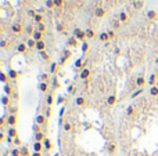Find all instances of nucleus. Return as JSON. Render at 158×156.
I'll list each match as a JSON object with an SVG mask.
<instances>
[{"label":"nucleus","instance_id":"nucleus-1","mask_svg":"<svg viewBox=\"0 0 158 156\" xmlns=\"http://www.w3.org/2000/svg\"><path fill=\"white\" fill-rule=\"evenodd\" d=\"M74 36L76 37L78 40H83L85 42V39H86V31H82V29H79V28H75L74 29Z\"/></svg>","mask_w":158,"mask_h":156},{"label":"nucleus","instance_id":"nucleus-2","mask_svg":"<svg viewBox=\"0 0 158 156\" xmlns=\"http://www.w3.org/2000/svg\"><path fill=\"white\" fill-rule=\"evenodd\" d=\"M11 32H13V33H21L22 25L21 23H13V25H11Z\"/></svg>","mask_w":158,"mask_h":156},{"label":"nucleus","instance_id":"nucleus-3","mask_svg":"<svg viewBox=\"0 0 158 156\" xmlns=\"http://www.w3.org/2000/svg\"><path fill=\"white\" fill-rule=\"evenodd\" d=\"M89 76H90V70L87 69V68H83L81 75H79V77H81L82 80H86V79H89Z\"/></svg>","mask_w":158,"mask_h":156},{"label":"nucleus","instance_id":"nucleus-4","mask_svg":"<svg viewBox=\"0 0 158 156\" xmlns=\"http://www.w3.org/2000/svg\"><path fill=\"white\" fill-rule=\"evenodd\" d=\"M17 51L21 53V54H25V53L28 51V46H26V43H19V44L17 46Z\"/></svg>","mask_w":158,"mask_h":156},{"label":"nucleus","instance_id":"nucleus-5","mask_svg":"<svg viewBox=\"0 0 158 156\" xmlns=\"http://www.w3.org/2000/svg\"><path fill=\"white\" fill-rule=\"evenodd\" d=\"M94 15L98 17V18H103V17L105 15V10H104L103 7H97L94 10Z\"/></svg>","mask_w":158,"mask_h":156},{"label":"nucleus","instance_id":"nucleus-6","mask_svg":"<svg viewBox=\"0 0 158 156\" xmlns=\"http://www.w3.org/2000/svg\"><path fill=\"white\" fill-rule=\"evenodd\" d=\"M42 37H43V33H42V32H39V31H35L33 35H32V39H33L35 42H40V40H43Z\"/></svg>","mask_w":158,"mask_h":156},{"label":"nucleus","instance_id":"nucleus-7","mask_svg":"<svg viewBox=\"0 0 158 156\" xmlns=\"http://www.w3.org/2000/svg\"><path fill=\"white\" fill-rule=\"evenodd\" d=\"M144 84H146V79L143 77V76H139V77L136 79V86L139 87V89H143Z\"/></svg>","mask_w":158,"mask_h":156},{"label":"nucleus","instance_id":"nucleus-8","mask_svg":"<svg viewBox=\"0 0 158 156\" xmlns=\"http://www.w3.org/2000/svg\"><path fill=\"white\" fill-rule=\"evenodd\" d=\"M35 48L37 50V51H45L46 50V43L43 42V40H40V42H36V47H35Z\"/></svg>","mask_w":158,"mask_h":156},{"label":"nucleus","instance_id":"nucleus-9","mask_svg":"<svg viewBox=\"0 0 158 156\" xmlns=\"http://www.w3.org/2000/svg\"><path fill=\"white\" fill-rule=\"evenodd\" d=\"M46 138H45V133H36L35 134V142H42V141H45Z\"/></svg>","mask_w":158,"mask_h":156},{"label":"nucleus","instance_id":"nucleus-10","mask_svg":"<svg viewBox=\"0 0 158 156\" xmlns=\"http://www.w3.org/2000/svg\"><path fill=\"white\" fill-rule=\"evenodd\" d=\"M118 19L124 23V22H126L128 19H129V15H128L126 13H124V11H121V13H119V15H118Z\"/></svg>","mask_w":158,"mask_h":156},{"label":"nucleus","instance_id":"nucleus-11","mask_svg":"<svg viewBox=\"0 0 158 156\" xmlns=\"http://www.w3.org/2000/svg\"><path fill=\"white\" fill-rule=\"evenodd\" d=\"M46 123V116L45 115H37L36 116V124H45Z\"/></svg>","mask_w":158,"mask_h":156},{"label":"nucleus","instance_id":"nucleus-12","mask_svg":"<svg viewBox=\"0 0 158 156\" xmlns=\"http://www.w3.org/2000/svg\"><path fill=\"white\" fill-rule=\"evenodd\" d=\"M143 4H144V3H143L142 0H134L133 2V8L134 10H142Z\"/></svg>","mask_w":158,"mask_h":156},{"label":"nucleus","instance_id":"nucleus-13","mask_svg":"<svg viewBox=\"0 0 158 156\" xmlns=\"http://www.w3.org/2000/svg\"><path fill=\"white\" fill-rule=\"evenodd\" d=\"M7 123L10 126H14L17 123V117H15V115H10V116L7 117Z\"/></svg>","mask_w":158,"mask_h":156},{"label":"nucleus","instance_id":"nucleus-14","mask_svg":"<svg viewBox=\"0 0 158 156\" xmlns=\"http://www.w3.org/2000/svg\"><path fill=\"white\" fill-rule=\"evenodd\" d=\"M108 40H110V36H108V32H103V33H100V42H104V43H107Z\"/></svg>","mask_w":158,"mask_h":156},{"label":"nucleus","instance_id":"nucleus-15","mask_svg":"<svg viewBox=\"0 0 158 156\" xmlns=\"http://www.w3.org/2000/svg\"><path fill=\"white\" fill-rule=\"evenodd\" d=\"M75 104H76L78 107H83V105L86 104V99H85L83 97H78V98L75 99Z\"/></svg>","mask_w":158,"mask_h":156},{"label":"nucleus","instance_id":"nucleus-16","mask_svg":"<svg viewBox=\"0 0 158 156\" xmlns=\"http://www.w3.org/2000/svg\"><path fill=\"white\" fill-rule=\"evenodd\" d=\"M115 102H116V97L114 95V94H112V95H110V97L107 98V104L110 105V107H112V105L115 104Z\"/></svg>","mask_w":158,"mask_h":156},{"label":"nucleus","instance_id":"nucleus-17","mask_svg":"<svg viewBox=\"0 0 158 156\" xmlns=\"http://www.w3.org/2000/svg\"><path fill=\"white\" fill-rule=\"evenodd\" d=\"M147 18L148 19H151V21H154V19H157V13L154 10H150L147 13Z\"/></svg>","mask_w":158,"mask_h":156},{"label":"nucleus","instance_id":"nucleus-18","mask_svg":"<svg viewBox=\"0 0 158 156\" xmlns=\"http://www.w3.org/2000/svg\"><path fill=\"white\" fill-rule=\"evenodd\" d=\"M43 148V144L42 142H35L33 144V152H40Z\"/></svg>","mask_w":158,"mask_h":156},{"label":"nucleus","instance_id":"nucleus-19","mask_svg":"<svg viewBox=\"0 0 158 156\" xmlns=\"http://www.w3.org/2000/svg\"><path fill=\"white\" fill-rule=\"evenodd\" d=\"M8 137L13 138V140H14V138H17V130L14 127H10V130H8Z\"/></svg>","mask_w":158,"mask_h":156},{"label":"nucleus","instance_id":"nucleus-20","mask_svg":"<svg viewBox=\"0 0 158 156\" xmlns=\"http://www.w3.org/2000/svg\"><path fill=\"white\" fill-rule=\"evenodd\" d=\"M67 44H68V46H72V47H75V46L78 44V39H76L75 36H72L71 39L68 40V43H67Z\"/></svg>","mask_w":158,"mask_h":156},{"label":"nucleus","instance_id":"nucleus-21","mask_svg":"<svg viewBox=\"0 0 158 156\" xmlns=\"http://www.w3.org/2000/svg\"><path fill=\"white\" fill-rule=\"evenodd\" d=\"M47 89H49V86H47V83H46V82H42V83L39 84V90L42 91V93H46Z\"/></svg>","mask_w":158,"mask_h":156},{"label":"nucleus","instance_id":"nucleus-22","mask_svg":"<svg viewBox=\"0 0 158 156\" xmlns=\"http://www.w3.org/2000/svg\"><path fill=\"white\" fill-rule=\"evenodd\" d=\"M26 46H28V48H35V47H36V42L31 37V39L26 42Z\"/></svg>","mask_w":158,"mask_h":156},{"label":"nucleus","instance_id":"nucleus-23","mask_svg":"<svg viewBox=\"0 0 158 156\" xmlns=\"http://www.w3.org/2000/svg\"><path fill=\"white\" fill-rule=\"evenodd\" d=\"M8 76H10V79H13V80H15L17 77H18V73L15 72L14 69H10V72H8Z\"/></svg>","mask_w":158,"mask_h":156},{"label":"nucleus","instance_id":"nucleus-24","mask_svg":"<svg viewBox=\"0 0 158 156\" xmlns=\"http://www.w3.org/2000/svg\"><path fill=\"white\" fill-rule=\"evenodd\" d=\"M36 31H39V32H46V26H45V23L43 22H40V23H37L36 25Z\"/></svg>","mask_w":158,"mask_h":156},{"label":"nucleus","instance_id":"nucleus-25","mask_svg":"<svg viewBox=\"0 0 158 156\" xmlns=\"http://www.w3.org/2000/svg\"><path fill=\"white\" fill-rule=\"evenodd\" d=\"M86 37L87 39H93L94 37V31L93 29H86Z\"/></svg>","mask_w":158,"mask_h":156},{"label":"nucleus","instance_id":"nucleus-26","mask_svg":"<svg viewBox=\"0 0 158 156\" xmlns=\"http://www.w3.org/2000/svg\"><path fill=\"white\" fill-rule=\"evenodd\" d=\"M150 94H151L153 97H158V87H157V86H153V87H151V89H150Z\"/></svg>","mask_w":158,"mask_h":156},{"label":"nucleus","instance_id":"nucleus-27","mask_svg":"<svg viewBox=\"0 0 158 156\" xmlns=\"http://www.w3.org/2000/svg\"><path fill=\"white\" fill-rule=\"evenodd\" d=\"M45 6H46V8H53V7H55L54 6V0H46V3H45Z\"/></svg>","mask_w":158,"mask_h":156},{"label":"nucleus","instance_id":"nucleus-28","mask_svg":"<svg viewBox=\"0 0 158 156\" xmlns=\"http://www.w3.org/2000/svg\"><path fill=\"white\" fill-rule=\"evenodd\" d=\"M33 21L36 22V23L43 22V15H42V14H36V15H35V18H33Z\"/></svg>","mask_w":158,"mask_h":156},{"label":"nucleus","instance_id":"nucleus-29","mask_svg":"<svg viewBox=\"0 0 158 156\" xmlns=\"http://www.w3.org/2000/svg\"><path fill=\"white\" fill-rule=\"evenodd\" d=\"M121 21H119V19H114V21H112V28L114 29H119V28H121Z\"/></svg>","mask_w":158,"mask_h":156},{"label":"nucleus","instance_id":"nucleus-30","mask_svg":"<svg viewBox=\"0 0 158 156\" xmlns=\"http://www.w3.org/2000/svg\"><path fill=\"white\" fill-rule=\"evenodd\" d=\"M108 152H110V153H115L116 152V145L115 144H110V145H108Z\"/></svg>","mask_w":158,"mask_h":156},{"label":"nucleus","instance_id":"nucleus-31","mask_svg":"<svg viewBox=\"0 0 158 156\" xmlns=\"http://www.w3.org/2000/svg\"><path fill=\"white\" fill-rule=\"evenodd\" d=\"M63 128H64L65 131H71V130H72V124H71V123H68V122H65V123L63 124Z\"/></svg>","mask_w":158,"mask_h":156},{"label":"nucleus","instance_id":"nucleus-32","mask_svg":"<svg viewBox=\"0 0 158 156\" xmlns=\"http://www.w3.org/2000/svg\"><path fill=\"white\" fill-rule=\"evenodd\" d=\"M43 144H45V148L47 149V151H50V149H51V141L49 140V138H46V140H45V142H43Z\"/></svg>","mask_w":158,"mask_h":156},{"label":"nucleus","instance_id":"nucleus-33","mask_svg":"<svg viewBox=\"0 0 158 156\" xmlns=\"http://www.w3.org/2000/svg\"><path fill=\"white\" fill-rule=\"evenodd\" d=\"M155 80H157V76H155V75H151V76H150V79H148V83L151 84V87L155 86Z\"/></svg>","mask_w":158,"mask_h":156},{"label":"nucleus","instance_id":"nucleus-34","mask_svg":"<svg viewBox=\"0 0 158 156\" xmlns=\"http://www.w3.org/2000/svg\"><path fill=\"white\" fill-rule=\"evenodd\" d=\"M57 69H58V64L53 62L51 65H50V72L51 73H55V72H57Z\"/></svg>","mask_w":158,"mask_h":156},{"label":"nucleus","instance_id":"nucleus-35","mask_svg":"<svg viewBox=\"0 0 158 156\" xmlns=\"http://www.w3.org/2000/svg\"><path fill=\"white\" fill-rule=\"evenodd\" d=\"M21 156H29V151L26 146H22L21 148Z\"/></svg>","mask_w":158,"mask_h":156},{"label":"nucleus","instance_id":"nucleus-36","mask_svg":"<svg viewBox=\"0 0 158 156\" xmlns=\"http://www.w3.org/2000/svg\"><path fill=\"white\" fill-rule=\"evenodd\" d=\"M87 50H89V43H87V42H83V43H82V51L86 53Z\"/></svg>","mask_w":158,"mask_h":156},{"label":"nucleus","instance_id":"nucleus-37","mask_svg":"<svg viewBox=\"0 0 158 156\" xmlns=\"http://www.w3.org/2000/svg\"><path fill=\"white\" fill-rule=\"evenodd\" d=\"M82 65H83V58H79V60H76L75 66H76V68H82Z\"/></svg>","mask_w":158,"mask_h":156},{"label":"nucleus","instance_id":"nucleus-38","mask_svg":"<svg viewBox=\"0 0 158 156\" xmlns=\"http://www.w3.org/2000/svg\"><path fill=\"white\" fill-rule=\"evenodd\" d=\"M142 93H143V89H139L137 91H134V93L132 94V98H136V97H139V95H140V94H142Z\"/></svg>","mask_w":158,"mask_h":156},{"label":"nucleus","instance_id":"nucleus-39","mask_svg":"<svg viewBox=\"0 0 158 156\" xmlns=\"http://www.w3.org/2000/svg\"><path fill=\"white\" fill-rule=\"evenodd\" d=\"M11 156H21V151L19 149H13L11 151Z\"/></svg>","mask_w":158,"mask_h":156},{"label":"nucleus","instance_id":"nucleus-40","mask_svg":"<svg viewBox=\"0 0 158 156\" xmlns=\"http://www.w3.org/2000/svg\"><path fill=\"white\" fill-rule=\"evenodd\" d=\"M126 113H128V116H132V115L134 113V108H133V105H130V107L128 108V112H126Z\"/></svg>","mask_w":158,"mask_h":156},{"label":"nucleus","instance_id":"nucleus-41","mask_svg":"<svg viewBox=\"0 0 158 156\" xmlns=\"http://www.w3.org/2000/svg\"><path fill=\"white\" fill-rule=\"evenodd\" d=\"M40 55H42V58H43L45 61H49V58H50V57H49V54H47L46 51H42V53H40Z\"/></svg>","mask_w":158,"mask_h":156},{"label":"nucleus","instance_id":"nucleus-42","mask_svg":"<svg viewBox=\"0 0 158 156\" xmlns=\"http://www.w3.org/2000/svg\"><path fill=\"white\" fill-rule=\"evenodd\" d=\"M63 4H64L63 0H54V6H55V7H63Z\"/></svg>","mask_w":158,"mask_h":156},{"label":"nucleus","instance_id":"nucleus-43","mask_svg":"<svg viewBox=\"0 0 158 156\" xmlns=\"http://www.w3.org/2000/svg\"><path fill=\"white\" fill-rule=\"evenodd\" d=\"M2 102H3V105H8V102H10V99H8V97L7 95H4L2 98Z\"/></svg>","mask_w":158,"mask_h":156},{"label":"nucleus","instance_id":"nucleus-44","mask_svg":"<svg viewBox=\"0 0 158 156\" xmlns=\"http://www.w3.org/2000/svg\"><path fill=\"white\" fill-rule=\"evenodd\" d=\"M4 91H6L7 95H10V94H11V87L8 86V84H6V86H4Z\"/></svg>","mask_w":158,"mask_h":156},{"label":"nucleus","instance_id":"nucleus-45","mask_svg":"<svg viewBox=\"0 0 158 156\" xmlns=\"http://www.w3.org/2000/svg\"><path fill=\"white\" fill-rule=\"evenodd\" d=\"M26 14H28L29 17H32V18H35V15H36V13H35V10H28V13H26Z\"/></svg>","mask_w":158,"mask_h":156},{"label":"nucleus","instance_id":"nucleus-46","mask_svg":"<svg viewBox=\"0 0 158 156\" xmlns=\"http://www.w3.org/2000/svg\"><path fill=\"white\" fill-rule=\"evenodd\" d=\"M33 28H32V26H28V28H26V33L28 35H33Z\"/></svg>","mask_w":158,"mask_h":156},{"label":"nucleus","instance_id":"nucleus-47","mask_svg":"<svg viewBox=\"0 0 158 156\" xmlns=\"http://www.w3.org/2000/svg\"><path fill=\"white\" fill-rule=\"evenodd\" d=\"M33 131H35V134H36V133H40V126H39V124H35V126H33Z\"/></svg>","mask_w":158,"mask_h":156},{"label":"nucleus","instance_id":"nucleus-48","mask_svg":"<svg viewBox=\"0 0 158 156\" xmlns=\"http://www.w3.org/2000/svg\"><path fill=\"white\" fill-rule=\"evenodd\" d=\"M64 57H67V58H69L71 57V51H69V50H64Z\"/></svg>","mask_w":158,"mask_h":156},{"label":"nucleus","instance_id":"nucleus-49","mask_svg":"<svg viewBox=\"0 0 158 156\" xmlns=\"http://www.w3.org/2000/svg\"><path fill=\"white\" fill-rule=\"evenodd\" d=\"M2 82H3V83H7V75H6L4 72L2 73Z\"/></svg>","mask_w":158,"mask_h":156},{"label":"nucleus","instance_id":"nucleus-50","mask_svg":"<svg viewBox=\"0 0 158 156\" xmlns=\"http://www.w3.org/2000/svg\"><path fill=\"white\" fill-rule=\"evenodd\" d=\"M46 102H47V105H51L53 104V95H49L47 99H46Z\"/></svg>","mask_w":158,"mask_h":156},{"label":"nucleus","instance_id":"nucleus-51","mask_svg":"<svg viewBox=\"0 0 158 156\" xmlns=\"http://www.w3.org/2000/svg\"><path fill=\"white\" fill-rule=\"evenodd\" d=\"M108 36H110V39H114V37H115V32H114V31H108Z\"/></svg>","mask_w":158,"mask_h":156},{"label":"nucleus","instance_id":"nucleus-52","mask_svg":"<svg viewBox=\"0 0 158 156\" xmlns=\"http://www.w3.org/2000/svg\"><path fill=\"white\" fill-rule=\"evenodd\" d=\"M0 47H2V48H6V47H7V42H6V40H2V42H0Z\"/></svg>","mask_w":158,"mask_h":156},{"label":"nucleus","instance_id":"nucleus-53","mask_svg":"<svg viewBox=\"0 0 158 156\" xmlns=\"http://www.w3.org/2000/svg\"><path fill=\"white\" fill-rule=\"evenodd\" d=\"M42 80H43V82L49 80V75H47V73H43V75H42Z\"/></svg>","mask_w":158,"mask_h":156},{"label":"nucleus","instance_id":"nucleus-54","mask_svg":"<svg viewBox=\"0 0 158 156\" xmlns=\"http://www.w3.org/2000/svg\"><path fill=\"white\" fill-rule=\"evenodd\" d=\"M6 122H7V117H6V116H3L2 117V120H0V124H2V126H4V123Z\"/></svg>","mask_w":158,"mask_h":156},{"label":"nucleus","instance_id":"nucleus-55","mask_svg":"<svg viewBox=\"0 0 158 156\" xmlns=\"http://www.w3.org/2000/svg\"><path fill=\"white\" fill-rule=\"evenodd\" d=\"M14 144L15 145H21V140L19 138H14Z\"/></svg>","mask_w":158,"mask_h":156},{"label":"nucleus","instance_id":"nucleus-56","mask_svg":"<svg viewBox=\"0 0 158 156\" xmlns=\"http://www.w3.org/2000/svg\"><path fill=\"white\" fill-rule=\"evenodd\" d=\"M67 60H68V58H67V57H63V58H61V60H60V65H63V64H65V61Z\"/></svg>","mask_w":158,"mask_h":156},{"label":"nucleus","instance_id":"nucleus-57","mask_svg":"<svg viewBox=\"0 0 158 156\" xmlns=\"http://www.w3.org/2000/svg\"><path fill=\"white\" fill-rule=\"evenodd\" d=\"M57 31L58 32H64V25H58L57 26Z\"/></svg>","mask_w":158,"mask_h":156},{"label":"nucleus","instance_id":"nucleus-58","mask_svg":"<svg viewBox=\"0 0 158 156\" xmlns=\"http://www.w3.org/2000/svg\"><path fill=\"white\" fill-rule=\"evenodd\" d=\"M32 156H42V155H40V152H33Z\"/></svg>","mask_w":158,"mask_h":156},{"label":"nucleus","instance_id":"nucleus-59","mask_svg":"<svg viewBox=\"0 0 158 156\" xmlns=\"http://www.w3.org/2000/svg\"><path fill=\"white\" fill-rule=\"evenodd\" d=\"M68 91H69V93H72V91H74V86H69L68 87Z\"/></svg>","mask_w":158,"mask_h":156},{"label":"nucleus","instance_id":"nucleus-60","mask_svg":"<svg viewBox=\"0 0 158 156\" xmlns=\"http://www.w3.org/2000/svg\"><path fill=\"white\" fill-rule=\"evenodd\" d=\"M54 156H60V155H58V153H55V155H54Z\"/></svg>","mask_w":158,"mask_h":156}]
</instances>
